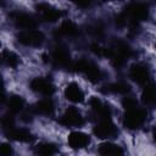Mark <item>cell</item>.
Wrapping results in <instances>:
<instances>
[{
	"label": "cell",
	"instance_id": "6da1fadb",
	"mask_svg": "<svg viewBox=\"0 0 156 156\" xmlns=\"http://www.w3.org/2000/svg\"><path fill=\"white\" fill-rule=\"evenodd\" d=\"M132 55H133L132 48L129 46V44L122 40H118L113 43L110 48H106V54H105V56L110 58L111 63L116 68L123 67Z\"/></svg>",
	"mask_w": 156,
	"mask_h": 156
},
{
	"label": "cell",
	"instance_id": "7a4b0ae2",
	"mask_svg": "<svg viewBox=\"0 0 156 156\" xmlns=\"http://www.w3.org/2000/svg\"><path fill=\"white\" fill-rule=\"evenodd\" d=\"M122 13L127 18L128 24H130L132 27H134L138 23H140L143 21H146L149 18L150 10H149V6L145 2L134 1V2H130L124 9V11Z\"/></svg>",
	"mask_w": 156,
	"mask_h": 156
},
{
	"label": "cell",
	"instance_id": "3957f363",
	"mask_svg": "<svg viewBox=\"0 0 156 156\" xmlns=\"http://www.w3.org/2000/svg\"><path fill=\"white\" fill-rule=\"evenodd\" d=\"M72 69L82 73L85 76V78L91 83H98L102 78V71L101 68L94 63L93 61H89L87 58H79L77 61H73Z\"/></svg>",
	"mask_w": 156,
	"mask_h": 156
},
{
	"label": "cell",
	"instance_id": "277c9868",
	"mask_svg": "<svg viewBox=\"0 0 156 156\" xmlns=\"http://www.w3.org/2000/svg\"><path fill=\"white\" fill-rule=\"evenodd\" d=\"M146 111L135 106L133 108L126 110L124 115H123V119L122 123L124 126V128L129 129V130H136L140 129L145 122H146Z\"/></svg>",
	"mask_w": 156,
	"mask_h": 156
},
{
	"label": "cell",
	"instance_id": "5b68a950",
	"mask_svg": "<svg viewBox=\"0 0 156 156\" xmlns=\"http://www.w3.org/2000/svg\"><path fill=\"white\" fill-rule=\"evenodd\" d=\"M50 61L55 67L60 69H72L73 61L71 58L69 51L65 46H56L51 52Z\"/></svg>",
	"mask_w": 156,
	"mask_h": 156
},
{
	"label": "cell",
	"instance_id": "8992f818",
	"mask_svg": "<svg viewBox=\"0 0 156 156\" xmlns=\"http://www.w3.org/2000/svg\"><path fill=\"white\" fill-rule=\"evenodd\" d=\"M16 38L20 44L29 48H37L44 43V34L37 29H24L20 32Z\"/></svg>",
	"mask_w": 156,
	"mask_h": 156
},
{
	"label": "cell",
	"instance_id": "52a82bcc",
	"mask_svg": "<svg viewBox=\"0 0 156 156\" xmlns=\"http://www.w3.org/2000/svg\"><path fill=\"white\" fill-rule=\"evenodd\" d=\"M94 134L100 139H111L117 136L118 129L111 121V118L99 119L94 127Z\"/></svg>",
	"mask_w": 156,
	"mask_h": 156
},
{
	"label": "cell",
	"instance_id": "ba28073f",
	"mask_svg": "<svg viewBox=\"0 0 156 156\" xmlns=\"http://www.w3.org/2000/svg\"><path fill=\"white\" fill-rule=\"evenodd\" d=\"M35 10H37V13L38 16L45 21V22H56L58 21L61 17H62V11L58 10L57 7L50 5V4H46V2H39L35 5Z\"/></svg>",
	"mask_w": 156,
	"mask_h": 156
},
{
	"label": "cell",
	"instance_id": "9c48e42d",
	"mask_svg": "<svg viewBox=\"0 0 156 156\" xmlns=\"http://www.w3.org/2000/svg\"><path fill=\"white\" fill-rule=\"evenodd\" d=\"M29 88L34 93L44 95V96H51L55 93L54 83L46 77H35V78H33L29 83Z\"/></svg>",
	"mask_w": 156,
	"mask_h": 156
},
{
	"label": "cell",
	"instance_id": "30bf717a",
	"mask_svg": "<svg viewBox=\"0 0 156 156\" xmlns=\"http://www.w3.org/2000/svg\"><path fill=\"white\" fill-rule=\"evenodd\" d=\"M58 122L65 127H80L84 123V117L78 108L68 107L62 113Z\"/></svg>",
	"mask_w": 156,
	"mask_h": 156
},
{
	"label": "cell",
	"instance_id": "8fae6325",
	"mask_svg": "<svg viewBox=\"0 0 156 156\" xmlns=\"http://www.w3.org/2000/svg\"><path fill=\"white\" fill-rule=\"evenodd\" d=\"M129 77L134 83L139 85H145L150 82L151 74L150 69L144 63H134L129 68Z\"/></svg>",
	"mask_w": 156,
	"mask_h": 156
},
{
	"label": "cell",
	"instance_id": "7c38bea8",
	"mask_svg": "<svg viewBox=\"0 0 156 156\" xmlns=\"http://www.w3.org/2000/svg\"><path fill=\"white\" fill-rule=\"evenodd\" d=\"M89 106L93 111V113L99 118V119H106V118H111L112 116V108L108 104H106L105 101H102L101 99L93 96L89 100Z\"/></svg>",
	"mask_w": 156,
	"mask_h": 156
},
{
	"label": "cell",
	"instance_id": "4fadbf2b",
	"mask_svg": "<svg viewBox=\"0 0 156 156\" xmlns=\"http://www.w3.org/2000/svg\"><path fill=\"white\" fill-rule=\"evenodd\" d=\"M12 22L17 28L21 29H35L38 26V21L34 16L27 12H15L12 13Z\"/></svg>",
	"mask_w": 156,
	"mask_h": 156
},
{
	"label": "cell",
	"instance_id": "5bb4252c",
	"mask_svg": "<svg viewBox=\"0 0 156 156\" xmlns=\"http://www.w3.org/2000/svg\"><path fill=\"white\" fill-rule=\"evenodd\" d=\"M67 144L73 150H82L89 146L90 144V136L84 132H72L67 136Z\"/></svg>",
	"mask_w": 156,
	"mask_h": 156
},
{
	"label": "cell",
	"instance_id": "9a60e30c",
	"mask_svg": "<svg viewBox=\"0 0 156 156\" xmlns=\"http://www.w3.org/2000/svg\"><path fill=\"white\" fill-rule=\"evenodd\" d=\"M63 95H65L66 100H68V101H71L73 104H80L85 99V95H84L83 89L76 82H71V83H68L65 87Z\"/></svg>",
	"mask_w": 156,
	"mask_h": 156
},
{
	"label": "cell",
	"instance_id": "2e32d148",
	"mask_svg": "<svg viewBox=\"0 0 156 156\" xmlns=\"http://www.w3.org/2000/svg\"><path fill=\"white\" fill-rule=\"evenodd\" d=\"M78 34H79L78 26L74 22L69 21V20L63 21L60 24V27L56 29V32H55V35L60 37V38H62V37H65V38H74Z\"/></svg>",
	"mask_w": 156,
	"mask_h": 156
},
{
	"label": "cell",
	"instance_id": "e0dca14e",
	"mask_svg": "<svg viewBox=\"0 0 156 156\" xmlns=\"http://www.w3.org/2000/svg\"><path fill=\"white\" fill-rule=\"evenodd\" d=\"M32 111L41 116H52L55 112V104L51 99H41L35 105H33Z\"/></svg>",
	"mask_w": 156,
	"mask_h": 156
},
{
	"label": "cell",
	"instance_id": "ac0fdd59",
	"mask_svg": "<svg viewBox=\"0 0 156 156\" xmlns=\"http://www.w3.org/2000/svg\"><path fill=\"white\" fill-rule=\"evenodd\" d=\"M141 101L145 106H156V84L152 82H149L144 85V89L141 91Z\"/></svg>",
	"mask_w": 156,
	"mask_h": 156
},
{
	"label": "cell",
	"instance_id": "d6986e66",
	"mask_svg": "<svg viewBox=\"0 0 156 156\" xmlns=\"http://www.w3.org/2000/svg\"><path fill=\"white\" fill-rule=\"evenodd\" d=\"M7 135L10 139L15 140V141H20V143H30L34 136L33 134L27 129V128H12L10 130H7Z\"/></svg>",
	"mask_w": 156,
	"mask_h": 156
},
{
	"label": "cell",
	"instance_id": "ffe728a7",
	"mask_svg": "<svg viewBox=\"0 0 156 156\" xmlns=\"http://www.w3.org/2000/svg\"><path fill=\"white\" fill-rule=\"evenodd\" d=\"M7 111L12 115L20 113L24 108V99L21 95H11L6 102Z\"/></svg>",
	"mask_w": 156,
	"mask_h": 156
},
{
	"label": "cell",
	"instance_id": "44dd1931",
	"mask_svg": "<svg viewBox=\"0 0 156 156\" xmlns=\"http://www.w3.org/2000/svg\"><path fill=\"white\" fill-rule=\"evenodd\" d=\"M1 60H2V63L10 68H17L21 63V57L10 50H2Z\"/></svg>",
	"mask_w": 156,
	"mask_h": 156
},
{
	"label": "cell",
	"instance_id": "7402d4cb",
	"mask_svg": "<svg viewBox=\"0 0 156 156\" xmlns=\"http://www.w3.org/2000/svg\"><path fill=\"white\" fill-rule=\"evenodd\" d=\"M107 93H113V94H118V95H127L129 91H130V87L129 84H127L126 82H115V83H111L108 84L107 87H105Z\"/></svg>",
	"mask_w": 156,
	"mask_h": 156
},
{
	"label": "cell",
	"instance_id": "603a6c76",
	"mask_svg": "<svg viewBox=\"0 0 156 156\" xmlns=\"http://www.w3.org/2000/svg\"><path fill=\"white\" fill-rule=\"evenodd\" d=\"M99 154L101 155H123L124 154V150L117 145V144H113V143H104L99 146Z\"/></svg>",
	"mask_w": 156,
	"mask_h": 156
},
{
	"label": "cell",
	"instance_id": "cb8c5ba5",
	"mask_svg": "<svg viewBox=\"0 0 156 156\" xmlns=\"http://www.w3.org/2000/svg\"><path fill=\"white\" fill-rule=\"evenodd\" d=\"M57 152V147L55 144L52 143H48V141H44V143H40L37 145L35 147V154L38 155H43V156H50V155H55Z\"/></svg>",
	"mask_w": 156,
	"mask_h": 156
},
{
	"label": "cell",
	"instance_id": "d4e9b609",
	"mask_svg": "<svg viewBox=\"0 0 156 156\" xmlns=\"http://www.w3.org/2000/svg\"><path fill=\"white\" fill-rule=\"evenodd\" d=\"M1 124H2V128L5 129V130H10V129H12L13 127H15V119H13V117H12V113H7V115H5L4 117H2V119H1Z\"/></svg>",
	"mask_w": 156,
	"mask_h": 156
},
{
	"label": "cell",
	"instance_id": "484cf974",
	"mask_svg": "<svg viewBox=\"0 0 156 156\" xmlns=\"http://www.w3.org/2000/svg\"><path fill=\"white\" fill-rule=\"evenodd\" d=\"M122 106L124 107V110H129V108H133V107L138 106V104H136V100L133 96H124L123 100H122Z\"/></svg>",
	"mask_w": 156,
	"mask_h": 156
},
{
	"label": "cell",
	"instance_id": "4316f807",
	"mask_svg": "<svg viewBox=\"0 0 156 156\" xmlns=\"http://www.w3.org/2000/svg\"><path fill=\"white\" fill-rule=\"evenodd\" d=\"M69 1L73 5H76L77 7H80V9H88L93 4V0H69Z\"/></svg>",
	"mask_w": 156,
	"mask_h": 156
},
{
	"label": "cell",
	"instance_id": "83f0119b",
	"mask_svg": "<svg viewBox=\"0 0 156 156\" xmlns=\"http://www.w3.org/2000/svg\"><path fill=\"white\" fill-rule=\"evenodd\" d=\"M0 151H1V154H2L4 156H10V155L12 154V149H11V146H10L9 144H6V143L1 144V149H0Z\"/></svg>",
	"mask_w": 156,
	"mask_h": 156
},
{
	"label": "cell",
	"instance_id": "f1b7e54d",
	"mask_svg": "<svg viewBox=\"0 0 156 156\" xmlns=\"http://www.w3.org/2000/svg\"><path fill=\"white\" fill-rule=\"evenodd\" d=\"M152 138H154V141L156 143V126H155L154 129H152Z\"/></svg>",
	"mask_w": 156,
	"mask_h": 156
},
{
	"label": "cell",
	"instance_id": "f546056e",
	"mask_svg": "<svg viewBox=\"0 0 156 156\" xmlns=\"http://www.w3.org/2000/svg\"><path fill=\"white\" fill-rule=\"evenodd\" d=\"M106 1H116V0H106Z\"/></svg>",
	"mask_w": 156,
	"mask_h": 156
}]
</instances>
